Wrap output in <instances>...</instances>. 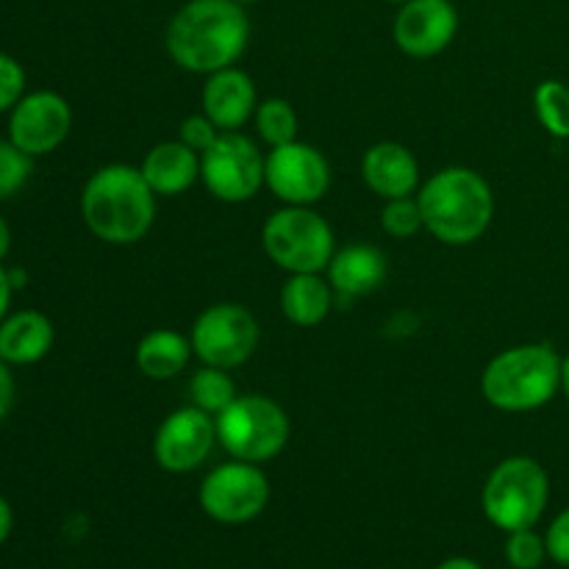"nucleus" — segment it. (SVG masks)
Instances as JSON below:
<instances>
[{"label":"nucleus","mask_w":569,"mask_h":569,"mask_svg":"<svg viewBox=\"0 0 569 569\" xmlns=\"http://www.w3.org/2000/svg\"><path fill=\"white\" fill-rule=\"evenodd\" d=\"M250 22L237 0H189L170 20L164 44L178 67L200 76L233 67L248 48Z\"/></svg>","instance_id":"f257e3e1"},{"label":"nucleus","mask_w":569,"mask_h":569,"mask_svg":"<svg viewBox=\"0 0 569 569\" xmlns=\"http://www.w3.org/2000/svg\"><path fill=\"white\" fill-rule=\"evenodd\" d=\"M81 214L100 242L133 244L153 228L156 192L139 167L106 164L83 187Z\"/></svg>","instance_id":"f03ea898"},{"label":"nucleus","mask_w":569,"mask_h":569,"mask_svg":"<svg viewBox=\"0 0 569 569\" xmlns=\"http://www.w3.org/2000/svg\"><path fill=\"white\" fill-rule=\"evenodd\" d=\"M426 231L445 244H470L487 233L495 217L492 187L470 167H448L428 178L417 194Z\"/></svg>","instance_id":"7ed1b4c3"},{"label":"nucleus","mask_w":569,"mask_h":569,"mask_svg":"<svg viewBox=\"0 0 569 569\" xmlns=\"http://www.w3.org/2000/svg\"><path fill=\"white\" fill-rule=\"evenodd\" d=\"M561 389V356L553 345L531 342L503 350L487 365L481 376V392L495 409L533 411L556 398Z\"/></svg>","instance_id":"20e7f679"},{"label":"nucleus","mask_w":569,"mask_h":569,"mask_svg":"<svg viewBox=\"0 0 569 569\" xmlns=\"http://www.w3.org/2000/svg\"><path fill=\"white\" fill-rule=\"evenodd\" d=\"M548 500L550 481L545 467L531 456H511L495 467L483 487V515L500 531L511 533L537 526Z\"/></svg>","instance_id":"39448f33"},{"label":"nucleus","mask_w":569,"mask_h":569,"mask_svg":"<svg viewBox=\"0 0 569 569\" xmlns=\"http://www.w3.org/2000/svg\"><path fill=\"white\" fill-rule=\"evenodd\" d=\"M261 244L270 261H276V267L287 270L289 276L328 270L337 253L331 226L311 206L278 209L264 222Z\"/></svg>","instance_id":"423d86ee"},{"label":"nucleus","mask_w":569,"mask_h":569,"mask_svg":"<svg viewBox=\"0 0 569 569\" xmlns=\"http://www.w3.org/2000/svg\"><path fill=\"white\" fill-rule=\"evenodd\" d=\"M217 420V442L233 459L261 465L287 448L289 417L264 395H239Z\"/></svg>","instance_id":"0eeeda50"},{"label":"nucleus","mask_w":569,"mask_h":569,"mask_svg":"<svg viewBox=\"0 0 569 569\" xmlns=\"http://www.w3.org/2000/svg\"><path fill=\"white\" fill-rule=\"evenodd\" d=\"M264 161L253 139L237 131H222L200 156V178L222 203H244L264 187Z\"/></svg>","instance_id":"6e6552de"},{"label":"nucleus","mask_w":569,"mask_h":569,"mask_svg":"<svg viewBox=\"0 0 569 569\" xmlns=\"http://www.w3.org/2000/svg\"><path fill=\"white\" fill-rule=\"evenodd\" d=\"M270 503V481L259 465L228 461L211 470L200 483V509L222 526L256 520Z\"/></svg>","instance_id":"1a4fd4ad"},{"label":"nucleus","mask_w":569,"mask_h":569,"mask_svg":"<svg viewBox=\"0 0 569 569\" xmlns=\"http://www.w3.org/2000/svg\"><path fill=\"white\" fill-rule=\"evenodd\" d=\"M259 339V322L244 306L214 303L194 320L189 342L203 365L233 370L256 353Z\"/></svg>","instance_id":"9d476101"},{"label":"nucleus","mask_w":569,"mask_h":569,"mask_svg":"<svg viewBox=\"0 0 569 569\" xmlns=\"http://www.w3.org/2000/svg\"><path fill=\"white\" fill-rule=\"evenodd\" d=\"M264 187L287 206H315L331 189V164L306 142L270 148L264 161Z\"/></svg>","instance_id":"9b49d317"},{"label":"nucleus","mask_w":569,"mask_h":569,"mask_svg":"<svg viewBox=\"0 0 569 569\" xmlns=\"http://www.w3.org/2000/svg\"><path fill=\"white\" fill-rule=\"evenodd\" d=\"M217 445V420L198 406H187L161 422L153 439V456L159 461L161 470L176 472H192L209 459V453Z\"/></svg>","instance_id":"f8f14e48"},{"label":"nucleus","mask_w":569,"mask_h":569,"mask_svg":"<svg viewBox=\"0 0 569 569\" xmlns=\"http://www.w3.org/2000/svg\"><path fill=\"white\" fill-rule=\"evenodd\" d=\"M72 111L61 94L56 92H33L20 98V103L11 109L9 139L33 159V156H48L70 137Z\"/></svg>","instance_id":"ddd939ff"},{"label":"nucleus","mask_w":569,"mask_h":569,"mask_svg":"<svg viewBox=\"0 0 569 569\" xmlns=\"http://www.w3.org/2000/svg\"><path fill=\"white\" fill-rule=\"evenodd\" d=\"M459 14L450 0H409L395 20V42L406 56L431 59L453 42Z\"/></svg>","instance_id":"4468645a"},{"label":"nucleus","mask_w":569,"mask_h":569,"mask_svg":"<svg viewBox=\"0 0 569 569\" xmlns=\"http://www.w3.org/2000/svg\"><path fill=\"white\" fill-rule=\"evenodd\" d=\"M256 83L248 72L237 67H226L206 78L203 87V114L220 131H237L256 114Z\"/></svg>","instance_id":"2eb2a0df"},{"label":"nucleus","mask_w":569,"mask_h":569,"mask_svg":"<svg viewBox=\"0 0 569 569\" xmlns=\"http://www.w3.org/2000/svg\"><path fill=\"white\" fill-rule=\"evenodd\" d=\"M365 183L383 200L411 198L420 187V164L415 153L398 142H378L361 159Z\"/></svg>","instance_id":"dca6fc26"},{"label":"nucleus","mask_w":569,"mask_h":569,"mask_svg":"<svg viewBox=\"0 0 569 569\" xmlns=\"http://www.w3.org/2000/svg\"><path fill=\"white\" fill-rule=\"evenodd\" d=\"M387 256L372 244H348L328 264V283L342 300L365 298L387 281Z\"/></svg>","instance_id":"f3484780"},{"label":"nucleus","mask_w":569,"mask_h":569,"mask_svg":"<svg viewBox=\"0 0 569 569\" xmlns=\"http://www.w3.org/2000/svg\"><path fill=\"white\" fill-rule=\"evenodd\" d=\"M139 170L156 194L176 198L200 178V153L187 148L181 139L178 142H159L144 153Z\"/></svg>","instance_id":"a211bd4d"},{"label":"nucleus","mask_w":569,"mask_h":569,"mask_svg":"<svg viewBox=\"0 0 569 569\" xmlns=\"http://www.w3.org/2000/svg\"><path fill=\"white\" fill-rule=\"evenodd\" d=\"M53 348V326L39 311H20L0 322V359L9 365H37Z\"/></svg>","instance_id":"6ab92c4d"},{"label":"nucleus","mask_w":569,"mask_h":569,"mask_svg":"<svg viewBox=\"0 0 569 569\" xmlns=\"http://www.w3.org/2000/svg\"><path fill=\"white\" fill-rule=\"evenodd\" d=\"M333 289L320 272L292 276L281 289V311L289 322L300 328H315L331 315Z\"/></svg>","instance_id":"aec40b11"},{"label":"nucleus","mask_w":569,"mask_h":569,"mask_svg":"<svg viewBox=\"0 0 569 569\" xmlns=\"http://www.w3.org/2000/svg\"><path fill=\"white\" fill-rule=\"evenodd\" d=\"M192 353V342L187 337L170 331V328H159V331L144 333L142 342L137 345V367L142 370V376L153 378V381H167V378L183 372Z\"/></svg>","instance_id":"412c9836"},{"label":"nucleus","mask_w":569,"mask_h":569,"mask_svg":"<svg viewBox=\"0 0 569 569\" xmlns=\"http://www.w3.org/2000/svg\"><path fill=\"white\" fill-rule=\"evenodd\" d=\"M189 398H192V406H198L200 411L217 417L239 398V392L228 370L203 365V370L194 372L192 381H189Z\"/></svg>","instance_id":"4be33fe9"},{"label":"nucleus","mask_w":569,"mask_h":569,"mask_svg":"<svg viewBox=\"0 0 569 569\" xmlns=\"http://www.w3.org/2000/svg\"><path fill=\"white\" fill-rule=\"evenodd\" d=\"M256 131L270 148L298 139V114L283 98H267L256 106Z\"/></svg>","instance_id":"5701e85b"},{"label":"nucleus","mask_w":569,"mask_h":569,"mask_svg":"<svg viewBox=\"0 0 569 569\" xmlns=\"http://www.w3.org/2000/svg\"><path fill=\"white\" fill-rule=\"evenodd\" d=\"M533 109L545 131L556 139H569V87L561 81H542L533 92Z\"/></svg>","instance_id":"b1692460"},{"label":"nucleus","mask_w":569,"mask_h":569,"mask_svg":"<svg viewBox=\"0 0 569 569\" xmlns=\"http://www.w3.org/2000/svg\"><path fill=\"white\" fill-rule=\"evenodd\" d=\"M381 226L389 237L395 239H411L426 228L422 222V211L420 203L415 198H398V200H387L381 211Z\"/></svg>","instance_id":"393cba45"},{"label":"nucleus","mask_w":569,"mask_h":569,"mask_svg":"<svg viewBox=\"0 0 569 569\" xmlns=\"http://www.w3.org/2000/svg\"><path fill=\"white\" fill-rule=\"evenodd\" d=\"M33 172V159L22 153L14 142H0V200L11 198L28 183Z\"/></svg>","instance_id":"a878e982"},{"label":"nucleus","mask_w":569,"mask_h":569,"mask_svg":"<svg viewBox=\"0 0 569 569\" xmlns=\"http://www.w3.org/2000/svg\"><path fill=\"white\" fill-rule=\"evenodd\" d=\"M545 556H548V545H545V539L533 528H520V531L509 533L506 559L515 569H539Z\"/></svg>","instance_id":"bb28decb"},{"label":"nucleus","mask_w":569,"mask_h":569,"mask_svg":"<svg viewBox=\"0 0 569 569\" xmlns=\"http://www.w3.org/2000/svg\"><path fill=\"white\" fill-rule=\"evenodd\" d=\"M26 89V72L11 56L0 53V111L14 109Z\"/></svg>","instance_id":"cd10ccee"},{"label":"nucleus","mask_w":569,"mask_h":569,"mask_svg":"<svg viewBox=\"0 0 569 569\" xmlns=\"http://www.w3.org/2000/svg\"><path fill=\"white\" fill-rule=\"evenodd\" d=\"M220 128L214 126V122L209 120L206 114H192L183 120L181 126V142L187 144V148H192L194 153L203 156L206 150L211 148V144L217 142V137H220Z\"/></svg>","instance_id":"c85d7f7f"},{"label":"nucleus","mask_w":569,"mask_h":569,"mask_svg":"<svg viewBox=\"0 0 569 569\" xmlns=\"http://www.w3.org/2000/svg\"><path fill=\"white\" fill-rule=\"evenodd\" d=\"M545 545H548V556L556 565L569 567V509L561 511V515L550 522Z\"/></svg>","instance_id":"c756f323"},{"label":"nucleus","mask_w":569,"mask_h":569,"mask_svg":"<svg viewBox=\"0 0 569 569\" xmlns=\"http://www.w3.org/2000/svg\"><path fill=\"white\" fill-rule=\"evenodd\" d=\"M14 406V376L9 370V361L0 359V420H6Z\"/></svg>","instance_id":"7c9ffc66"},{"label":"nucleus","mask_w":569,"mask_h":569,"mask_svg":"<svg viewBox=\"0 0 569 569\" xmlns=\"http://www.w3.org/2000/svg\"><path fill=\"white\" fill-rule=\"evenodd\" d=\"M11 292H14V287H11V278L9 272L0 267V322L6 320V311H9V303H11Z\"/></svg>","instance_id":"2f4dec72"},{"label":"nucleus","mask_w":569,"mask_h":569,"mask_svg":"<svg viewBox=\"0 0 569 569\" xmlns=\"http://www.w3.org/2000/svg\"><path fill=\"white\" fill-rule=\"evenodd\" d=\"M11 526H14V515H11V506L6 503V498H0V545L9 539Z\"/></svg>","instance_id":"473e14b6"},{"label":"nucleus","mask_w":569,"mask_h":569,"mask_svg":"<svg viewBox=\"0 0 569 569\" xmlns=\"http://www.w3.org/2000/svg\"><path fill=\"white\" fill-rule=\"evenodd\" d=\"M437 569H483V567L476 565L472 559H448V561H442Z\"/></svg>","instance_id":"72a5a7b5"},{"label":"nucleus","mask_w":569,"mask_h":569,"mask_svg":"<svg viewBox=\"0 0 569 569\" xmlns=\"http://www.w3.org/2000/svg\"><path fill=\"white\" fill-rule=\"evenodd\" d=\"M9 248H11V231H9V226H6L3 217H0V259L9 253Z\"/></svg>","instance_id":"f704fd0d"},{"label":"nucleus","mask_w":569,"mask_h":569,"mask_svg":"<svg viewBox=\"0 0 569 569\" xmlns=\"http://www.w3.org/2000/svg\"><path fill=\"white\" fill-rule=\"evenodd\" d=\"M561 392H565L569 400V356L567 359H561Z\"/></svg>","instance_id":"c9c22d12"},{"label":"nucleus","mask_w":569,"mask_h":569,"mask_svg":"<svg viewBox=\"0 0 569 569\" xmlns=\"http://www.w3.org/2000/svg\"><path fill=\"white\" fill-rule=\"evenodd\" d=\"M389 3H400V6H403V3H409V0H389Z\"/></svg>","instance_id":"e433bc0d"},{"label":"nucleus","mask_w":569,"mask_h":569,"mask_svg":"<svg viewBox=\"0 0 569 569\" xmlns=\"http://www.w3.org/2000/svg\"><path fill=\"white\" fill-rule=\"evenodd\" d=\"M237 3H242V6H244V3H256V0H237Z\"/></svg>","instance_id":"4c0bfd02"}]
</instances>
